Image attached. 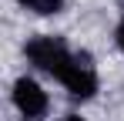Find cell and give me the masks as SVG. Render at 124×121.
I'll return each mask as SVG.
<instances>
[{
    "mask_svg": "<svg viewBox=\"0 0 124 121\" xmlns=\"http://www.w3.org/2000/svg\"><path fill=\"white\" fill-rule=\"evenodd\" d=\"M23 54H27V60H30L37 71L50 74L54 81H61L64 91L74 101H91L97 94V71H94L91 57L70 51V47L64 44V37L37 34V37H30L23 44Z\"/></svg>",
    "mask_w": 124,
    "mask_h": 121,
    "instance_id": "6da1fadb",
    "label": "cell"
},
{
    "mask_svg": "<svg viewBox=\"0 0 124 121\" xmlns=\"http://www.w3.org/2000/svg\"><path fill=\"white\" fill-rule=\"evenodd\" d=\"M10 98H14V108L20 111V118H27V121H40V118H47V111H50L47 91H44L34 78H27V74L14 81Z\"/></svg>",
    "mask_w": 124,
    "mask_h": 121,
    "instance_id": "7a4b0ae2",
    "label": "cell"
},
{
    "mask_svg": "<svg viewBox=\"0 0 124 121\" xmlns=\"http://www.w3.org/2000/svg\"><path fill=\"white\" fill-rule=\"evenodd\" d=\"M23 10H30V14H37V17H54V14H61L64 10V0H17Z\"/></svg>",
    "mask_w": 124,
    "mask_h": 121,
    "instance_id": "3957f363",
    "label": "cell"
},
{
    "mask_svg": "<svg viewBox=\"0 0 124 121\" xmlns=\"http://www.w3.org/2000/svg\"><path fill=\"white\" fill-rule=\"evenodd\" d=\"M114 44H117V51L124 54V17L117 20V27H114Z\"/></svg>",
    "mask_w": 124,
    "mask_h": 121,
    "instance_id": "277c9868",
    "label": "cell"
},
{
    "mask_svg": "<svg viewBox=\"0 0 124 121\" xmlns=\"http://www.w3.org/2000/svg\"><path fill=\"white\" fill-rule=\"evenodd\" d=\"M64 121H84V118H81V114H67Z\"/></svg>",
    "mask_w": 124,
    "mask_h": 121,
    "instance_id": "5b68a950",
    "label": "cell"
}]
</instances>
